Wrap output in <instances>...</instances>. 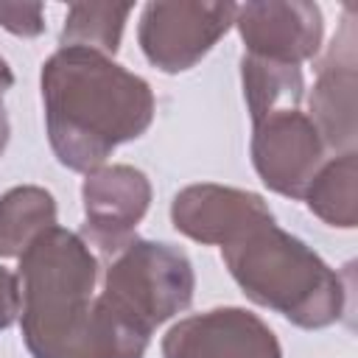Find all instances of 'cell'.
I'll list each match as a JSON object with an SVG mask.
<instances>
[{
  "label": "cell",
  "mask_w": 358,
  "mask_h": 358,
  "mask_svg": "<svg viewBox=\"0 0 358 358\" xmlns=\"http://www.w3.org/2000/svg\"><path fill=\"white\" fill-rule=\"evenodd\" d=\"M221 257L241 291L260 308L285 316L302 330H322L341 319L347 285L308 243L266 221L232 243Z\"/></svg>",
  "instance_id": "obj_3"
},
{
  "label": "cell",
  "mask_w": 358,
  "mask_h": 358,
  "mask_svg": "<svg viewBox=\"0 0 358 358\" xmlns=\"http://www.w3.org/2000/svg\"><path fill=\"white\" fill-rule=\"evenodd\" d=\"M252 165L263 185L280 196L302 199L324 162V143L299 106H280L252 120Z\"/></svg>",
  "instance_id": "obj_6"
},
{
  "label": "cell",
  "mask_w": 358,
  "mask_h": 358,
  "mask_svg": "<svg viewBox=\"0 0 358 358\" xmlns=\"http://www.w3.org/2000/svg\"><path fill=\"white\" fill-rule=\"evenodd\" d=\"M241 81H243V98H246L252 120L280 106H299L305 98L302 67L296 64L268 62V59L243 53Z\"/></svg>",
  "instance_id": "obj_14"
},
{
  "label": "cell",
  "mask_w": 358,
  "mask_h": 358,
  "mask_svg": "<svg viewBox=\"0 0 358 358\" xmlns=\"http://www.w3.org/2000/svg\"><path fill=\"white\" fill-rule=\"evenodd\" d=\"M84 232L81 238L101 255H115L134 235L151 204V182L131 165H101L81 185Z\"/></svg>",
  "instance_id": "obj_7"
},
{
  "label": "cell",
  "mask_w": 358,
  "mask_h": 358,
  "mask_svg": "<svg viewBox=\"0 0 358 358\" xmlns=\"http://www.w3.org/2000/svg\"><path fill=\"white\" fill-rule=\"evenodd\" d=\"M0 28L22 39L39 36L45 31V6L42 3H0Z\"/></svg>",
  "instance_id": "obj_16"
},
{
  "label": "cell",
  "mask_w": 358,
  "mask_h": 358,
  "mask_svg": "<svg viewBox=\"0 0 358 358\" xmlns=\"http://www.w3.org/2000/svg\"><path fill=\"white\" fill-rule=\"evenodd\" d=\"M308 210L330 227L352 229L358 221V157L355 151H344L313 173L305 187Z\"/></svg>",
  "instance_id": "obj_12"
},
{
  "label": "cell",
  "mask_w": 358,
  "mask_h": 358,
  "mask_svg": "<svg viewBox=\"0 0 358 358\" xmlns=\"http://www.w3.org/2000/svg\"><path fill=\"white\" fill-rule=\"evenodd\" d=\"M235 3H148L140 14V50L162 73L196 67L235 25Z\"/></svg>",
  "instance_id": "obj_5"
},
{
  "label": "cell",
  "mask_w": 358,
  "mask_h": 358,
  "mask_svg": "<svg viewBox=\"0 0 358 358\" xmlns=\"http://www.w3.org/2000/svg\"><path fill=\"white\" fill-rule=\"evenodd\" d=\"M48 143L56 159L90 173L106 157L145 134L154 120L151 84L90 48H59L39 76Z\"/></svg>",
  "instance_id": "obj_2"
},
{
  "label": "cell",
  "mask_w": 358,
  "mask_h": 358,
  "mask_svg": "<svg viewBox=\"0 0 358 358\" xmlns=\"http://www.w3.org/2000/svg\"><path fill=\"white\" fill-rule=\"evenodd\" d=\"M22 310V288L20 274L0 266V330H8Z\"/></svg>",
  "instance_id": "obj_17"
},
{
  "label": "cell",
  "mask_w": 358,
  "mask_h": 358,
  "mask_svg": "<svg viewBox=\"0 0 358 358\" xmlns=\"http://www.w3.org/2000/svg\"><path fill=\"white\" fill-rule=\"evenodd\" d=\"M129 14H131L129 3H73L64 17L59 45L90 48L103 56H115Z\"/></svg>",
  "instance_id": "obj_15"
},
{
  "label": "cell",
  "mask_w": 358,
  "mask_h": 358,
  "mask_svg": "<svg viewBox=\"0 0 358 358\" xmlns=\"http://www.w3.org/2000/svg\"><path fill=\"white\" fill-rule=\"evenodd\" d=\"M238 34L249 56L302 64L322 48V11L305 0H257L243 3L235 11Z\"/></svg>",
  "instance_id": "obj_9"
},
{
  "label": "cell",
  "mask_w": 358,
  "mask_h": 358,
  "mask_svg": "<svg viewBox=\"0 0 358 358\" xmlns=\"http://www.w3.org/2000/svg\"><path fill=\"white\" fill-rule=\"evenodd\" d=\"M56 227V199L39 185H17L0 196V257H20Z\"/></svg>",
  "instance_id": "obj_13"
},
{
  "label": "cell",
  "mask_w": 358,
  "mask_h": 358,
  "mask_svg": "<svg viewBox=\"0 0 358 358\" xmlns=\"http://www.w3.org/2000/svg\"><path fill=\"white\" fill-rule=\"evenodd\" d=\"M20 327L31 358H143L145 336L129 330L101 296L90 243L64 227L45 229L20 255Z\"/></svg>",
  "instance_id": "obj_1"
},
{
  "label": "cell",
  "mask_w": 358,
  "mask_h": 358,
  "mask_svg": "<svg viewBox=\"0 0 358 358\" xmlns=\"http://www.w3.org/2000/svg\"><path fill=\"white\" fill-rule=\"evenodd\" d=\"M162 358H282V350L257 313L213 308L179 319L162 338Z\"/></svg>",
  "instance_id": "obj_8"
},
{
  "label": "cell",
  "mask_w": 358,
  "mask_h": 358,
  "mask_svg": "<svg viewBox=\"0 0 358 358\" xmlns=\"http://www.w3.org/2000/svg\"><path fill=\"white\" fill-rule=\"evenodd\" d=\"M171 221L176 232L190 241L227 246L243 232L274 221L263 196L241 187H227L215 182L187 185L173 196Z\"/></svg>",
  "instance_id": "obj_10"
},
{
  "label": "cell",
  "mask_w": 358,
  "mask_h": 358,
  "mask_svg": "<svg viewBox=\"0 0 358 358\" xmlns=\"http://www.w3.org/2000/svg\"><path fill=\"white\" fill-rule=\"evenodd\" d=\"M355 28L347 14L341 31L319 62L308 98V117L313 120L324 148L341 154L355 151Z\"/></svg>",
  "instance_id": "obj_11"
},
{
  "label": "cell",
  "mask_w": 358,
  "mask_h": 358,
  "mask_svg": "<svg viewBox=\"0 0 358 358\" xmlns=\"http://www.w3.org/2000/svg\"><path fill=\"white\" fill-rule=\"evenodd\" d=\"M196 274L187 255L165 241L131 238L123 249L109 255L101 277V296L112 313L134 333H151L190 308Z\"/></svg>",
  "instance_id": "obj_4"
},
{
  "label": "cell",
  "mask_w": 358,
  "mask_h": 358,
  "mask_svg": "<svg viewBox=\"0 0 358 358\" xmlns=\"http://www.w3.org/2000/svg\"><path fill=\"white\" fill-rule=\"evenodd\" d=\"M14 84V73L8 67V62L0 56V157L6 154V145H8V134H11V126H8V115H6V106H3V95L11 90Z\"/></svg>",
  "instance_id": "obj_18"
}]
</instances>
